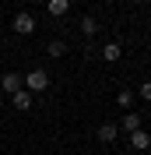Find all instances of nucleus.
<instances>
[{"instance_id": "f257e3e1", "label": "nucleus", "mask_w": 151, "mask_h": 155, "mask_svg": "<svg viewBox=\"0 0 151 155\" xmlns=\"http://www.w3.org/2000/svg\"><path fill=\"white\" fill-rule=\"evenodd\" d=\"M49 88V74L42 67H32L28 74H25V92H32V95H42Z\"/></svg>"}, {"instance_id": "f03ea898", "label": "nucleus", "mask_w": 151, "mask_h": 155, "mask_svg": "<svg viewBox=\"0 0 151 155\" xmlns=\"http://www.w3.org/2000/svg\"><path fill=\"white\" fill-rule=\"evenodd\" d=\"M14 32H18V35H32V32H35V18H32L28 11H18V14H14Z\"/></svg>"}, {"instance_id": "7ed1b4c3", "label": "nucleus", "mask_w": 151, "mask_h": 155, "mask_svg": "<svg viewBox=\"0 0 151 155\" xmlns=\"http://www.w3.org/2000/svg\"><path fill=\"white\" fill-rule=\"evenodd\" d=\"M0 88H4L7 95H14V92H21V88H25V74H14V71H7V74L0 78Z\"/></svg>"}, {"instance_id": "20e7f679", "label": "nucleus", "mask_w": 151, "mask_h": 155, "mask_svg": "<svg viewBox=\"0 0 151 155\" xmlns=\"http://www.w3.org/2000/svg\"><path fill=\"white\" fill-rule=\"evenodd\" d=\"M95 137H98L102 145H113L116 137H120V127H116V124H98V130H95Z\"/></svg>"}, {"instance_id": "39448f33", "label": "nucleus", "mask_w": 151, "mask_h": 155, "mask_svg": "<svg viewBox=\"0 0 151 155\" xmlns=\"http://www.w3.org/2000/svg\"><path fill=\"white\" fill-rule=\"evenodd\" d=\"M141 124H144L141 113H127V116H123V124H116V127H120L123 134H133V130H141Z\"/></svg>"}, {"instance_id": "423d86ee", "label": "nucleus", "mask_w": 151, "mask_h": 155, "mask_svg": "<svg viewBox=\"0 0 151 155\" xmlns=\"http://www.w3.org/2000/svg\"><path fill=\"white\" fill-rule=\"evenodd\" d=\"M32 92H25V88H21V92H14V95H11V106L18 109V113H25V109H32Z\"/></svg>"}, {"instance_id": "0eeeda50", "label": "nucleus", "mask_w": 151, "mask_h": 155, "mask_svg": "<svg viewBox=\"0 0 151 155\" xmlns=\"http://www.w3.org/2000/svg\"><path fill=\"white\" fill-rule=\"evenodd\" d=\"M130 148H137V152H144V148H151V134L144 130V127L130 134Z\"/></svg>"}, {"instance_id": "6e6552de", "label": "nucleus", "mask_w": 151, "mask_h": 155, "mask_svg": "<svg viewBox=\"0 0 151 155\" xmlns=\"http://www.w3.org/2000/svg\"><path fill=\"white\" fill-rule=\"evenodd\" d=\"M120 57H123V46H120V42H105V46H102V60H105V64H116Z\"/></svg>"}, {"instance_id": "1a4fd4ad", "label": "nucleus", "mask_w": 151, "mask_h": 155, "mask_svg": "<svg viewBox=\"0 0 151 155\" xmlns=\"http://www.w3.org/2000/svg\"><path fill=\"white\" fill-rule=\"evenodd\" d=\"M46 11L53 18H63L67 11H70V0H46Z\"/></svg>"}, {"instance_id": "9d476101", "label": "nucleus", "mask_w": 151, "mask_h": 155, "mask_svg": "<svg viewBox=\"0 0 151 155\" xmlns=\"http://www.w3.org/2000/svg\"><path fill=\"white\" fill-rule=\"evenodd\" d=\"M133 95H137V92H130V88H120V95H116V106H120V109H130V106H133Z\"/></svg>"}, {"instance_id": "9b49d317", "label": "nucleus", "mask_w": 151, "mask_h": 155, "mask_svg": "<svg viewBox=\"0 0 151 155\" xmlns=\"http://www.w3.org/2000/svg\"><path fill=\"white\" fill-rule=\"evenodd\" d=\"M46 53H49L53 60H56V57H63V53H67V42H63V39H53V42L46 46Z\"/></svg>"}, {"instance_id": "f8f14e48", "label": "nucleus", "mask_w": 151, "mask_h": 155, "mask_svg": "<svg viewBox=\"0 0 151 155\" xmlns=\"http://www.w3.org/2000/svg\"><path fill=\"white\" fill-rule=\"evenodd\" d=\"M81 32H85V35H95V32H98V21H95L92 14H85V18H81Z\"/></svg>"}, {"instance_id": "ddd939ff", "label": "nucleus", "mask_w": 151, "mask_h": 155, "mask_svg": "<svg viewBox=\"0 0 151 155\" xmlns=\"http://www.w3.org/2000/svg\"><path fill=\"white\" fill-rule=\"evenodd\" d=\"M137 95H141V99H144V102H151V81H144V85H141V88H137Z\"/></svg>"}, {"instance_id": "4468645a", "label": "nucleus", "mask_w": 151, "mask_h": 155, "mask_svg": "<svg viewBox=\"0 0 151 155\" xmlns=\"http://www.w3.org/2000/svg\"><path fill=\"white\" fill-rule=\"evenodd\" d=\"M130 4H144V0H130Z\"/></svg>"}, {"instance_id": "2eb2a0df", "label": "nucleus", "mask_w": 151, "mask_h": 155, "mask_svg": "<svg viewBox=\"0 0 151 155\" xmlns=\"http://www.w3.org/2000/svg\"><path fill=\"white\" fill-rule=\"evenodd\" d=\"M39 4H46V0H39Z\"/></svg>"}]
</instances>
